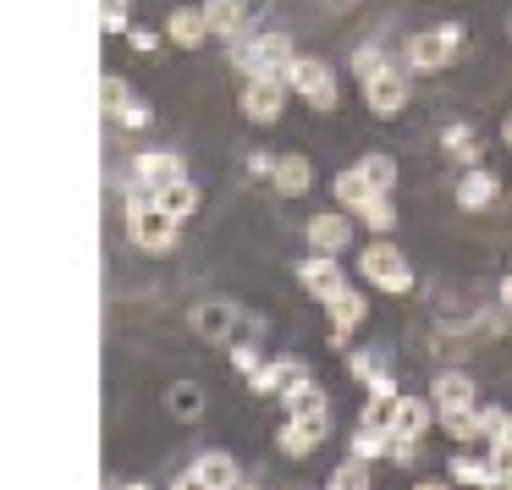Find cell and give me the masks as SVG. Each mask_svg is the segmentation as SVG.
<instances>
[{
  "label": "cell",
  "instance_id": "1",
  "mask_svg": "<svg viewBox=\"0 0 512 490\" xmlns=\"http://www.w3.org/2000/svg\"><path fill=\"white\" fill-rule=\"evenodd\" d=\"M232 61H237V72H243L248 83L254 78H281L287 83V67L298 61V50H292L287 34H254V39H243V45H232Z\"/></svg>",
  "mask_w": 512,
  "mask_h": 490
},
{
  "label": "cell",
  "instance_id": "2",
  "mask_svg": "<svg viewBox=\"0 0 512 490\" xmlns=\"http://www.w3.org/2000/svg\"><path fill=\"white\" fill-rule=\"evenodd\" d=\"M188 325H193V336H204V342H232V347H243L248 336L259 331V320H248L243 309H232V303H193Z\"/></svg>",
  "mask_w": 512,
  "mask_h": 490
},
{
  "label": "cell",
  "instance_id": "3",
  "mask_svg": "<svg viewBox=\"0 0 512 490\" xmlns=\"http://www.w3.org/2000/svg\"><path fill=\"white\" fill-rule=\"evenodd\" d=\"M127 237H133V248H144V254H171V248L182 243V221L166 215L160 204H133V210H127Z\"/></svg>",
  "mask_w": 512,
  "mask_h": 490
},
{
  "label": "cell",
  "instance_id": "4",
  "mask_svg": "<svg viewBox=\"0 0 512 490\" xmlns=\"http://www.w3.org/2000/svg\"><path fill=\"white\" fill-rule=\"evenodd\" d=\"M457 50H463V28L441 23V28L413 34L408 45H402V61H408L413 72H441V67H452V61H457Z\"/></svg>",
  "mask_w": 512,
  "mask_h": 490
},
{
  "label": "cell",
  "instance_id": "5",
  "mask_svg": "<svg viewBox=\"0 0 512 490\" xmlns=\"http://www.w3.org/2000/svg\"><path fill=\"white\" fill-rule=\"evenodd\" d=\"M325 435H331V408H314V413H287V424H281L276 446H281V457L303 463V457H314V452L325 446Z\"/></svg>",
  "mask_w": 512,
  "mask_h": 490
},
{
  "label": "cell",
  "instance_id": "6",
  "mask_svg": "<svg viewBox=\"0 0 512 490\" xmlns=\"http://www.w3.org/2000/svg\"><path fill=\"white\" fill-rule=\"evenodd\" d=\"M287 89L309 100V111H336V72L320 56H298L287 67Z\"/></svg>",
  "mask_w": 512,
  "mask_h": 490
},
{
  "label": "cell",
  "instance_id": "7",
  "mask_svg": "<svg viewBox=\"0 0 512 490\" xmlns=\"http://www.w3.org/2000/svg\"><path fill=\"white\" fill-rule=\"evenodd\" d=\"M358 270H364V281H375L380 292H413V270L408 259L397 254V243H369L364 254H358Z\"/></svg>",
  "mask_w": 512,
  "mask_h": 490
},
{
  "label": "cell",
  "instance_id": "8",
  "mask_svg": "<svg viewBox=\"0 0 512 490\" xmlns=\"http://www.w3.org/2000/svg\"><path fill=\"white\" fill-rule=\"evenodd\" d=\"M430 408H435V419H457V413H474L479 408V386H474V375L468 369H441V375L430 380Z\"/></svg>",
  "mask_w": 512,
  "mask_h": 490
},
{
  "label": "cell",
  "instance_id": "9",
  "mask_svg": "<svg viewBox=\"0 0 512 490\" xmlns=\"http://www.w3.org/2000/svg\"><path fill=\"white\" fill-rule=\"evenodd\" d=\"M287 83L281 78H254L243 89V116L248 122H259V127H270V122H281V111H287Z\"/></svg>",
  "mask_w": 512,
  "mask_h": 490
},
{
  "label": "cell",
  "instance_id": "10",
  "mask_svg": "<svg viewBox=\"0 0 512 490\" xmlns=\"http://www.w3.org/2000/svg\"><path fill=\"white\" fill-rule=\"evenodd\" d=\"M364 105H369L375 116L408 111V78H402L397 67H386V72H375V78H364Z\"/></svg>",
  "mask_w": 512,
  "mask_h": 490
},
{
  "label": "cell",
  "instance_id": "11",
  "mask_svg": "<svg viewBox=\"0 0 512 490\" xmlns=\"http://www.w3.org/2000/svg\"><path fill=\"white\" fill-rule=\"evenodd\" d=\"M298 281H303V292H314L320 303H331V298H342V292H347V276H342V265H336L331 254L303 259V265H298Z\"/></svg>",
  "mask_w": 512,
  "mask_h": 490
},
{
  "label": "cell",
  "instance_id": "12",
  "mask_svg": "<svg viewBox=\"0 0 512 490\" xmlns=\"http://www.w3.org/2000/svg\"><path fill=\"white\" fill-rule=\"evenodd\" d=\"M177 177H188V171H182V155H171V149H149V155L133 160V182H138V188H149V193L171 188Z\"/></svg>",
  "mask_w": 512,
  "mask_h": 490
},
{
  "label": "cell",
  "instance_id": "13",
  "mask_svg": "<svg viewBox=\"0 0 512 490\" xmlns=\"http://www.w3.org/2000/svg\"><path fill=\"white\" fill-rule=\"evenodd\" d=\"M446 479H457V485H474V490H501V463L496 457H474V452H457L452 463H446Z\"/></svg>",
  "mask_w": 512,
  "mask_h": 490
},
{
  "label": "cell",
  "instance_id": "14",
  "mask_svg": "<svg viewBox=\"0 0 512 490\" xmlns=\"http://www.w3.org/2000/svg\"><path fill=\"white\" fill-rule=\"evenodd\" d=\"M325 309H331V347H347V336H353L358 325L369 320V303L358 298L353 287H347L342 298H331V303H325Z\"/></svg>",
  "mask_w": 512,
  "mask_h": 490
},
{
  "label": "cell",
  "instance_id": "15",
  "mask_svg": "<svg viewBox=\"0 0 512 490\" xmlns=\"http://www.w3.org/2000/svg\"><path fill=\"white\" fill-rule=\"evenodd\" d=\"M166 34L177 50H199L204 39H210V17H204V6H177V12L166 17Z\"/></svg>",
  "mask_w": 512,
  "mask_h": 490
},
{
  "label": "cell",
  "instance_id": "16",
  "mask_svg": "<svg viewBox=\"0 0 512 490\" xmlns=\"http://www.w3.org/2000/svg\"><path fill=\"white\" fill-rule=\"evenodd\" d=\"M193 474L210 490H243V468H237L232 452H199L193 457Z\"/></svg>",
  "mask_w": 512,
  "mask_h": 490
},
{
  "label": "cell",
  "instance_id": "17",
  "mask_svg": "<svg viewBox=\"0 0 512 490\" xmlns=\"http://www.w3.org/2000/svg\"><path fill=\"white\" fill-rule=\"evenodd\" d=\"M309 248H320V254H342L347 243H353V221L347 215H309Z\"/></svg>",
  "mask_w": 512,
  "mask_h": 490
},
{
  "label": "cell",
  "instance_id": "18",
  "mask_svg": "<svg viewBox=\"0 0 512 490\" xmlns=\"http://www.w3.org/2000/svg\"><path fill=\"white\" fill-rule=\"evenodd\" d=\"M496 193H501V182H496V171H485V166H468L463 177H457V204H463V210H485V204H496Z\"/></svg>",
  "mask_w": 512,
  "mask_h": 490
},
{
  "label": "cell",
  "instance_id": "19",
  "mask_svg": "<svg viewBox=\"0 0 512 490\" xmlns=\"http://www.w3.org/2000/svg\"><path fill=\"white\" fill-rule=\"evenodd\" d=\"M276 193L281 199H303V193L314 188V160L309 155H281V166H276Z\"/></svg>",
  "mask_w": 512,
  "mask_h": 490
},
{
  "label": "cell",
  "instance_id": "20",
  "mask_svg": "<svg viewBox=\"0 0 512 490\" xmlns=\"http://www.w3.org/2000/svg\"><path fill=\"white\" fill-rule=\"evenodd\" d=\"M380 193H375V182L364 177V166H347L342 177H336V204H342V210H353V215H364L369 204H375Z\"/></svg>",
  "mask_w": 512,
  "mask_h": 490
},
{
  "label": "cell",
  "instance_id": "21",
  "mask_svg": "<svg viewBox=\"0 0 512 490\" xmlns=\"http://www.w3.org/2000/svg\"><path fill=\"white\" fill-rule=\"evenodd\" d=\"M303 375H309V369H303L298 358H281V364H265V369L254 375V391H259V397H276V402H281Z\"/></svg>",
  "mask_w": 512,
  "mask_h": 490
},
{
  "label": "cell",
  "instance_id": "22",
  "mask_svg": "<svg viewBox=\"0 0 512 490\" xmlns=\"http://www.w3.org/2000/svg\"><path fill=\"white\" fill-rule=\"evenodd\" d=\"M248 0H204V17H210V34H221V39H237L243 34V23H248Z\"/></svg>",
  "mask_w": 512,
  "mask_h": 490
},
{
  "label": "cell",
  "instance_id": "23",
  "mask_svg": "<svg viewBox=\"0 0 512 490\" xmlns=\"http://www.w3.org/2000/svg\"><path fill=\"white\" fill-rule=\"evenodd\" d=\"M166 408H171V419L199 424L204 413H210V397H204V386H193V380H177V386L166 391Z\"/></svg>",
  "mask_w": 512,
  "mask_h": 490
},
{
  "label": "cell",
  "instance_id": "24",
  "mask_svg": "<svg viewBox=\"0 0 512 490\" xmlns=\"http://www.w3.org/2000/svg\"><path fill=\"white\" fill-rule=\"evenodd\" d=\"M430 424H435V408L424 397H402V408H397V430L391 435H408V441H424L430 435Z\"/></svg>",
  "mask_w": 512,
  "mask_h": 490
},
{
  "label": "cell",
  "instance_id": "25",
  "mask_svg": "<svg viewBox=\"0 0 512 490\" xmlns=\"http://www.w3.org/2000/svg\"><path fill=\"white\" fill-rule=\"evenodd\" d=\"M155 204H160L166 215H177V221H188V215L199 210V188H193V177H177L171 188L155 193Z\"/></svg>",
  "mask_w": 512,
  "mask_h": 490
},
{
  "label": "cell",
  "instance_id": "26",
  "mask_svg": "<svg viewBox=\"0 0 512 490\" xmlns=\"http://www.w3.org/2000/svg\"><path fill=\"white\" fill-rule=\"evenodd\" d=\"M397 408H402L397 391H369V402H364V413H358V424H369V430H397Z\"/></svg>",
  "mask_w": 512,
  "mask_h": 490
},
{
  "label": "cell",
  "instance_id": "27",
  "mask_svg": "<svg viewBox=\"0 0 512 490\" xmlns=\"http://www.w3.org/2000/svg\"><path fill=\"white\" fill-rule=\"evenodd\" d=\"M281 408H287V413H314V408H331V402H325L320 380H314V375H303L298 386H292L287 397H281Z\"/></svg>",
  "mask_w": 512,
  "mask_h": 490
},
{
  "label": "cell",
  "instance_id": "28",
  "mask_svg": "<svg viewBox=\"0 0 512 490\" xmlns=\"http://www.w3.org/2000/svg\"><path fill=\"white\" fill-rule=\"evenodd\" d=\"M347 457H364V463L391 457V430H369V424H358V430H353V452H347Z\"/></svg>",
  "mask_w": 512,
  "mask_h": 490
},
{
  "label": "cell",
  "instance_id": "29",
  "mask_svg": "<svg viewBox=\"0 0 512 490\" xmlns=\"http://www.w3.org/2000/svg\"><path fill=\"white\" fill-rule=\"evenodd\" d=\"M358 166H364L369 182H375V193H397V160L391 155H364Z\"/></svg>",
  "mask_w": 512,
  "mask_h": 490
},
{
  "label": "cell",
  "instance_id": "30",
  "mask_svg": "<svg viewBox=\"0 0 512 490\" xmlns=\"http://www.w3.org/2000/svg\"><path fill=\"white\" fill-rule=\"evenodd\" d=\"M325 490H369V463H364V457H347V463L331 474V485H325Z\"/></svg>",
  "mask_w": 512,
  "mask_h": 490
},
{
  "label": "cell",
  "instance_id": "31",
  "mask_svg": "<svg viewBox=\"0 0 512 490\" xmlns=\"http://www.w3.org/2000/svg\"><path fill=\"white\" fill-rule=\"evenodd\" d=\"M364 226H369V232H380V237L397 232V204H391V193H380V199L364 210Z\"/></svg>",
  "mask_w": 512,
  "mask_h": 490
},
{
  "label": "cell",
  "instance_id": "32",
  "mask_svg": "<svg viewBox=\"0 0 512 490\" xmlns=\"http://www.w3.org/2000/svg\"><path fill=\"white\" fill-rule=\"evenodd\" d=\"M127 100H133V89H127V78H116V72H111V78L100 83V105H105V116H116Z\"/></svg>",
  "mask_w": 512,
  "mask_h": 490
},
{
  "label": "cell",
  "instance_id": "33",
  "mask_svg": "<svg viewBox=\"0 0 512 490\" xmlns=\"http://www.w3.org/2000/svg\"><path fill=\"white\" fill-rule=\"evenodd\" d=\"M419 452H424V441H408V435H391V463H397V468H413V463H419Z\"/></svg>",
  "mask_w": 512,
  "mask_h": 490
},
{
  "label": "cell",
  "instance_id": "34",
  "mask_svg": "<svg viewBox=\"0 0 512 490\" xmlns=\"http://www.w3.org/2000/svg\"><path fill=\"white\" fill-rule=\"evenodd\" d=\"M353 72H358V78H375V72H386V56H380L375 45L353 50Z\"/></svg>",
  "mask_w": 512,
  "mask_h": 490
},
{
  "label": "cell",
  "instance_id": "35",
  "mask_svg": "<svg viewBox=\"0 0 512 490\" xmlns=\"http://www.w3.org/2000/svg\"><path fill=\"white\" fill-rule=\"evenodd\" d=\"M116 122H122L127 133H144V127H149V105L144 100H127L122 111H116Z\"/></svg>",
  "mask_w": 512,
  "mask_h": 490
},
{
  "label": "cell",
  "instance_id": "36",
  "mask_svg": "<svg viewBox=\"0 0 512 490\" xmlns=\"http://www.w3.org/2000/svg\"><path fill=\"white\" fill-rule=\"evenodd\" d=\"M485 452H490V457H496V463H501V468H512V419H507V424H501V430H496V441H490V446H485Z\"/></svg>",
  "mask_w": 512,
  "mask_h": 490
},
{
  "label": "cell",
  "instance_id": "37",
  "mask_svg": "<svg viewBox=\"0 0 512 490\" xmlns=\"http://www.w3.org/2000/svg\"><path fill=\"white\" fill-rule=\"evenodd\" d=\"M446 149H452L457 160H474V133H468V127H446Z\"/></svg>",
  "mask_w": 512,
  "mask_h": 490
},
{
  "label": "cell",
  "instance_id": "38",
  "mask_svg": "<svg viewBox=\"0 0 512 490\" xmlns=\"http://www.w3.org/2000/svg\"><path fill=\"white\" fill-rule=\"evenodd\" d=\"M276 166H281V155H270V149H254V155H248V171H254V177H276Z\"/></svg>",
  "mask_w": 512,
  "mask_h": 490
},
{
  "label": "cell",
  "instance_id": "39",
  "mask_svg": "<svg viewBox=\"0 0 512 490\" xmlns=\"http://www.w3.org/2000/svg\"><path fill=\"white\" fill-rule=\"evenodd\" d=\"M127 45H133V50H144V56H149V50H155L160 39L149 34V28H127Z\"/></svg>",
  "mask_w": 512,
  "mask_h": 490
},
{
  "label": "cell",
  "instance_id": "40",
  "mask_svg": "<svg viewBox=\"0 0 512 490\" xmlns=\"http://www.w3.org/2000/svg\"><path fill=\"white\" fill-rule=\"evenodd\" d=\"M100 28L105 34H127L133 23H127V12H100Z\"/></svg>",
  "mask_w": 512,
  "mask_h": 490
},
{
  "label": "cell",
  "instance_id": "41",
  "mask_svg": "<svg viewBox=\"0 0 512 490\" xmlns=\"http://www.w3.org/2000/svg\"><path fill=\"white\" fill-rule=\"evenodd\" d=\"M171 490H210V485H204V479L188 468V474H177V479H171Z\"/></svg>",
  "mask_w": 512,
  "mask_h": 490
},
{
  "label": "cell",
  "instance_id": "42",
  "mask_svg": "<svg viewBox=\"0 0 512 490\" xmlns=\"http://www.w3.org/2000/svg\"><path fill=\"white\" fill-rule=\"evenodd\" d=\"M413 490H452V485H446V479H419Z\"/></svg>",
  "mask_w": 512,
  "mask_h": 490
},
{
  "label": "cell",
  "instance_id": "43",
  "mask_svg": "<svg viewBox=\"0 0 512 490\" xmlns=\"http://www.w3.org/2000/svg\"><path fill=\"white\" fill-rule=\"evenodd\" d=\"M100 12H127V0H100Z\"/></svg>",
  "mask_w": 512,
  "mask_h": 490
},
{
  "label": "cell",
  "instance_id": "44",
  "mask_svg": "<svg viewBox=\"0 0 512 490\" xmlns=\"http://www.w3.org/2000/svg\"><path fill=\"white\" fill-rule=\"evenodd\" d=\"M501 303H507V309H512V276L501 281Z\"/></svg>",
  "mask_w": 512,
  "mask_h": 490
},
{
  "label": "cell",
  "instance_id": "45",
  "mask_svg": "<svg viewBox=\"0 0 512 490\" xmlns=\"http://www.w3.org/2000/svg\"><path fill=\"white\" fill-rule=\"evenodd\" d=\"M501 144L512 149V116H507V122H501Z\"/></svg>",
  "mask_w": 512,
  "mask_h": 490
},
{
  "label": "cell",
  "instance_id": "46",
  "mask_svg": "<svg viewBox=\"0 0 512 490\" xmlns=\"http://www.w3.org/2000/svg\"><path fill=\"white\" fill-rule=\"evenodd\" d=\"M501 490H512V468H501Z\"/></svg>",
  "mask_w": 512,
  "mask_h": 490
},
{
  "label": "cell",
  "instance_id": "47",
  "mask_svg": "<svg viewBox=\"0 0 512 490\" xmlns=\"http://www.w3.org/2000/svg\"><path fill=\"white\" fill-rule=\"evenodd\" d=\"M243 490H265V485H243Z\"/></svg>",
  "mask_w": 512,
  "mask_h": 490
},
{
  "label": "cell",
  "instance_id": "48",
  "mask_svg": "<svg viewBox=\"0 0 512 490\" xmlns=\"http://www.w3.org/2000/svg\"><path fill=\"white\" fill-rule=\"evenodd\" d=\"M507 28H512V23H507Z\"/></svg>",
  "mask_w": 512,
  "mask_h": 490
}]
</instances>
